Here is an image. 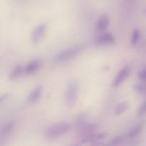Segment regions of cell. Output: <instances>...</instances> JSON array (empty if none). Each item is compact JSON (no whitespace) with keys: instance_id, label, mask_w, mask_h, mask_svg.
Segmentation results:
<instances>
[{"instance_id":"obj_1","label":"cell","mask_w":146,"mask_h":146,"mask_svg":"<svg viewBox=\"0 0 146 146\" xmlns=\"http://www.w3.org/2000/svg\"><path fill=\"white\" fill-rule=\"evenodd\" d=\"M71 128V125L68 122L57 123L46 130L45 136L48 139H54L66 133Z\"/></svg>"},{"instance_id":"obj_2","label":"cell","mask_w":146,"mask_h":146,"mask_svg":"<svg viewBox=\"0 0 146 146\" xmlns=\"http://www.w3.org/2000/svg\"><path fill=\"white\" fill-rule=\"evenodd\" d=\"M78 84L76 81H71L67 86L65 91V103L68 107L74 106L78 99Z\"/></svg>"},{"instance_id":"obj_3","label":"cell","mask_w":146,"mask_h":146,"mask_svg":"<svg viewBox=\"0 0 146 146\" xmlns=\"http://www.w3.org/2000/svg\"><path fill=\"white\" fill-rule=\"evenodd\" d=\"M84 49L82 46L77 45L74 46L70 47V48L64 49L60 51L56 56V61L61 62V61H65L66 60H69L71 58H74L78 54H79Z\"/></svg>"},{"instance_id":"obj_4","label":"cell","mask_w":146,"mask_h":146,"mask_svg":"<svg viewBox=\"0 0 146 146\" xmlns=\"http://www.w3.org/2000/svg\"><path fill=\"white\" fill-rule=\"evenodd\" d=\"M47 30L46 23H42L34 28L31 34V40L34 43H38L44 38Z\"/></svg>"},{"instance_id":"obj_5","label":"cell","mask_w":146,"mask_h":146,"mask_svg":"<svg viewBox=\"0 0 146 146\" xmlns=\"http://www.w3.org/2000/svg\"><path fill=\"white\" fill-rule=\"evenodd\" d=\"M130 73H131V68L128 66L123 67L114 78L112 82V86L113 88H117V87L119 86L129 76Z\"/></svg>"},{"instance_id":"obj_6","label":"cell","mask_w":146,"mask_h":146,"mask_svg":"<svg viewBox=\"0 0 146 146\" xmlns=\"http://www.w3.org/2000/svg\"><path fill=\"white\" fill-rule=\"evenodd\" d=\"M115 41V36L110 32L104 33L98 36L95 40L97 45H108Z\"/></svg>"},{"instance_id":"obj_7","label":"cell","mask_w":146,"mask_h":146,"mask_svg":"<svg viewBox=\"0 0 146 146\" xmlns=\"http://www.w3.org/2000/svg\"><path fill=\"white\" fill-rule=\"evenodd\" d=\"M43 94V86L42 85L39 84V85H37L36 86L34 87V89H32L31 91V92L29 93V96H27V101L29 103H33L36 102L37 101L40 99V98L41 97Z\"/></svg>"},{"instance_id":"obj_8","label":"cell","mask_w":146,"mask_h":146,"mask_svg":"<svg viewBox=\"0 0 146 146\" xmlns=\"http://www.w3.org/2000/svg\"><path fill=\"white\" fill-rule=\"evenodd\" d=\"M109 24L110 19L108 14H102V15L99 17L98 21H97L96 29L97 31H99V32H103V31L106 30V29L108 28V26H109Z\"/></svg>"},{"instance_id":"obj_9","label":"cell","mask_w":146,"mask_h":146,"mask_svg":"<svg viewBox=\"0 0 146 146\" xmlns=\"http://www.w3.org/2000/svg\"><path fill=\"white\" fill-rule=\"evenodd\" d=\"M41 62L40 59L33 60L24 68V73L27 74H34L41 68Z\"/></svg>"},{"instance_id":"obj_10","label":"cell","mask_w":146,"mask_h":146,"mask_svg":"<svg viewBox=\"0 0 146 146\" xmlns=\"http://www.w3.org/2000/svg\"><path fill=\"white\" fill-rule=\"evenodd\" d=\"M24 73V68H23V66H21V65H17L16 66H14V68H13V69L11 70V72L9 73V78L11 80L17 79V78H19Z\"/></svg>"},{"instance_id":"obj_11","label":"cell","mask_w":146,"mask_h":146,"mask_svg":"<svg viewBox=\"0 0 146 146\" xmlns=\"http://www.w3.org/2000/svg\"><path fill=\"white\" fill-rule=\"evenodd\" d=\"M143 123H139L136 124L135 126L133 127L130 131L129 133H128V137L131 138H135L137 135H139L141 133V131L143 129Z\"/></svg>"},{"instance_id":"obj_12","label":"cell","mask_w":146,"mask_h":146,"mask_svg":"<svg viewBox=\"0 0 146 146\" xmlns=\"http://www.w3.org/2000/svg\"><path fill=\"white\" fill-rule=\"evenodd\" d=\"M128 106H129V104H128V103L127 101H124V102L121 103L115 108V114L116 115H121V114H122L123 113H124L128 109Z\"/></svg>"},{"instance_id":"obj_13","label":"cell","mask_w":146,"mask_h":146,"mask_svg":"<svg viewBox=\"0 0 146 146\" xmlns=\"http://www.w3.org/2000/svg\"><path fill=\"white\" fill-rule=\"evenodd\" d=\"M87 120V115L85 113H82L78 115L76 120V126H84L86 125V122Z\"/></svg>"},{"instance_id":"obj_14","label":"cell","mask_w":146,"mask_h":146,"mask_svg":"<svg viewBox=\"0 0 146 146\" xmlns=\"http://www.w3.org/2000/svg\"><path fill=\"white\" fill-rule=\"evenodd\" d=\"M133 89L138 94H145L146 93V84H137L133 86Z\"/></svg>"},{"instance_id":"obj_15","label":"cell","mask_w":146,"mask_h":146,"mask_svg":"<svg viewBox=\"0 0 146 146\" xmlns=\"http://www.w3.org/2000/svg\"><path fill=\"white\" fill-rule=\"evenodd\" d=\"M140 35H141V32H140L139 30H134L132 34V36H131V44L132 45L134 46L138 43V40L140 38Z\"/></svg>"},{"instance_id":"obj_16","label":"cell","mask_w":146,"mask_h":146,"mask_svg":"<svg viewBox=\"0 0 146 146\" xmlns=\"http://www.w3.org/2000/svg\"><path fill=\"white\" fill-rule=\"evenodd\" d=\"M124 136L123 135H119V136H116L115 138L111 141V145L113 146H116L120 145L121 143L123 141Z\"/></svg>"},{"instance_id":"obj_17","label":"cell","mask_w":146,"mask_h":146,"mask_svg":"<svg viewBox=\"0 0 146 146\" xmlns=\"http://www.w3.org/2000/svg\"><path fill=\"white\" fill-rule=\"evenodd\" d=\"M145 115H146V101L143 103V104L140 106L138 111V116H143Z\"/></svg>"},{"instance_id":"obj_18","label":"cell","mask_w":146,"mask_h":146,"mask_svg":"<svg viewBox=\"0 0 146 146\" xmlns=\"http://www.w3.org/2000/svg\"><path fill=\"white\" fill-rule=\"evenodd\" d=\"M14 126V123L13 121H10V122L7 123L5 125H4V128H3V132L4 133H9L13 129Z\"/></svg>"},{"instance_id":"obj_19","label":"cell","mask_w":146,"mask_h":146,"mask_svg":"<svg viewBox=\"0 0 146 146\" xmlns=\"http://www.w3.org/2000/svg\"><path fill=\"white\" fill-rule=\"evenodd\" d=\"M138 76L140 80L146 82V66L143 68L142 69L139 71V73H138Z\"/></svg>"},{"instance_id":"obj_20","label":"cell","mask_w":146,"mask_h":146,"mask_svg":"<svg viewBox=\"0 0 146 146\" xmlns=\"http://www.w3.org/2000/svg\"><path fill=\"white\" fill-rule=\"evenodd\" d=\"M8 95L7 94H2V95H0V104H1L2 101H4L6 98H7Z\"/></svg>"},{"instance_id":"obj_21","label":"cell","mask_w":146,"mask_h":146,"mask_svg":"<svg viewBox=\"0 0 146 146\" xmlns=\"http://www.w3.org/2000/svg\"><path fill=\"white\" fill-rule=\"evenodd\" d=\"M143 13H144V14H146V7L145 8V9L143 10Z\"/></svg>"},{"instance_id":"obj_22","label":"cell","mask_w":146,"mask_h":146,"mask_svg":"<svg viewBox=\"0 0 146 146\" xmlns=\"http://www.w3.org/2000/svg\"><path fill=\"white\" fill-rule=\"evenodd\" d=\"M71 146H80V145H78V144H76V145H71Z\"/></svg>"}]
</instances>
